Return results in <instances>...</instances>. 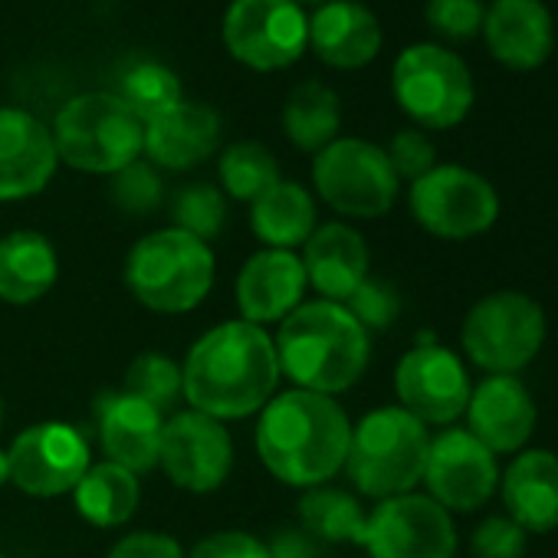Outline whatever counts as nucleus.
I'll return each instance as SVG.
<instances>
[{
	"mask_svg": "<svg viewBox=\"0 0 558 558\" xmlns=\"http://www.w3.org/2000/svg\"><path fill=\"white\" fill-rule=\"evenodd\" d=\"M125 290L135 303L161 316L194 313L214 290L217 256L210 243L165 227L145 233L125 256L122 266Z\"/></svg>",
	"mask_w": 558,
	"mask_h": 558,
	"instance_id": "20e7f679",
	"label": "nucleus"
},
{
	"mask_svg": "<svg viewBox=\"0 0 558 558\" xmlns=\"http://www.w3.org/2000/svg\"><path fill=\"white\" fill-rule=\"evenodd\" d=\"M385 155H388L398 181H411L414 184L430 168H437V148H434V142L421 129H401V132H395V138L388 142Z\"/></svg>",
	"mask_w": 558,
	"mask_h": 558,
	"instance_id": "58836bf2",
	"label": "nucleus"
},
{
	"mask_svg": "<svg viewBox=\"0 0 558 558\" xmlns=\"http://www.w3.org/2000/svg\"><path fill=\"white\" fill-rule=\"evenodd\" d=\"M296 4L303 8V4H313V8H323V4H332V0H296Z\"/></svg>",
	"mask_w": 558,
	"mask_h": 558,
	"instance_id": "c03bdc74",
	"label": "nucleus"
},
{
	"mask_svg": "<svg viewBox=\"0 0 558 558\" xmlns=\"http://www.w3.org/2000/svg\"><path fill=\"white\" fill-rule=\"evenodd\" d=\"M300 522H303V532L316 542L362 545L368 512L362 509L355 493H345L336 486H316V489H306L300 499Z\"/></svg>",
	"mask_w": 558,
	"mask_h": 558,
	"instance_id": "c756f323",
	"label": "nucleus"
},
{
	"mask_svg": "<svg viewBox=\"0 0 558 558\" xmlns=\"http://www.w3.org/2000/svg\"><path fill=\"white\" fill-rule=\"evenodd\" d=\"M184 558H269V545L243 529H220L194 542Z\"/></svg>",
	"mask_w": 558,
	"mask_h": 558,
	"instance_id": "ea45409f",
	"label": "nucleus"
},
{
	"mask_svg": "<svg viewBox=\"0 0 558 558\" xmlns=\"http://www.w3.org/2000/svg\"><path fill=\"white\" fill-rule=\"evenodd\" d=\"M427 496L453 512L483 509L499 489V463L466 427H444L430 437L424 480Z\"/></svg>",
	"mask_w": 558,
	"mask_h": 558,
	"instance_id": "dca6fc26",
	"label": "nucleus"
},
{
	"mask_svg": "<svg viewBox=\"0 0 558 558\" xmlns=\"http://www.w3.org/2000/svg\"><path fill=\"white\" fill-rule=\"evenodd\" d=\"M466 430L496 457L519 453L535 434L538 408L519 375H486L463 411Z\"/></svg>",
	"mask_w": 558,
	"mask_h": 558,
	"instance_id": "a211bd4d",
	"label": "nucleus"
},
{
	"mask_svg": "<svg viewBox=\"0 0 558 558\" xmlns=\"http://www.w3.org/2000/svg\"><path fill=\"white\" fill-rule=\"evenodd\" d=\"M313 53L336 70H362L381 50V24L359 0H332L310 17Z\"/></svg>",
	"mask_w": 558,
	"mask_h": 558,
	"instance_id": "393cba45",
	"label": "nucleus"
},
{
	"mask_svg": "<svg viewBox=\"0 0 558 558\" xmlns=\"http://www.w3.org/2000/svg\"><path fill=\"white\" fill-rule=\"evenodd\" d=\"M499 493L506 515L529 532L558 529V453L545 447L519 450L499 473Z\"/></svg>",
	"mask_w": 558,
	"mask_h": 558,
	"instance_id": "b1692460",
	"label": "nucleus"
},
{
	"mask_svg": "<svg viewBox=\"0 0 558 558\" xmlns=\"http://www.w3.org/2000/svg\"><path fill=\"white\" fill-rule=\"evenodd\" d=\"M266 545H269V558H319L316 538H310L303 529L276 532Z\"/></svg>",
	"mask_w": 558,
	"mask_h": 558,
	"instance_id": "79ce46f5",
	"label": "nucleus"
},
{
	"mask_svg": "<svg viewBox=\"0 0 558 558\" xmlns=\"http://www.w3.org/2000/svg\"><path fill=\"white\" fill-rule=\"evenodd\" d=\"M223 44L256 73L287 70L310 47V17L296 0H233L223 14Z\"/></svg>",
	"mask_w": 558,
	"mask_h": 558,
	"instance_id": "9b49d317",
	"label": "nucleus"
},
{
	"mask_svg": "<svg viewBox=\"0 0 558 558\" xmlns=\"http://www.w3.org/2000/svg\"><path fill=\"white\" fill-rule=\"evenodd\" d=\"M142 122H151L155 116L168 112L171 106H178L184 99L181 93V80L155 60H138L132 63L122 80H119V93H116Z\"/></svg>",
	"mask_w": 558,
	"mask_h": 558,
	"instance_id": "2f4dec72",
	"label": "nucleus"
},
{
	"mask_svg": "<svg viewBox=\"0 0 558 558\" xmlns=\"http://www.w3.org/2000/svg\"><path fill=\"white\" fill-rule=\"evenodd\" d=\"M57 158L86 174H116L142 158L145 122L116 93L73 96L50 125Z\"/></svg>",
	"mask_w": 558,
	"mask_h": 558,
	"instance_id": "423d86ee",
	"label": "nucleus"
},
{
	"mask_svg": "<svg viewBox=\"0 0 558 558\" xmlns=\"http://www.w3.org/2000/svg\"><path fill=\"white\" fill-rule=\"evenodd\" d=\"M345 310L359 319V326L375 336V332H385L395 326V319L401 316V293L395 283L381 276H368L365 283L349 296Z\"/></svg>",
	"mask_w": 558,
	"mask_h": 558,
	"instance_id": "c9c22d12",
	"label": "nucleus"
},
{
	"mask_svg": "<svg viewBox=\"0 0 558 558\" xmlns=\"http://www.w3.org/2000/svg\"><path fill=\"white\" fill-rule=\"evenodd\" d=\"M306 266L296 250H256L236 272L233 300L243 323L259 329L279 326L296 306L306 303Z\"/></svg>",
	"mask_w": 558,
	"mask_h": 558,
	"instance_id": "f3484780",
	"label": "nucleus"
},
{
	"mask_svg": "<svg viewBox=\"0 0 558 558\" xmlns=\"http://www.w3.org/2000/svg\"><path fill=\"white\" fill-rule=\"evenodd\" d=\"M342 129V102L336 89L319 80L300 83L283 106V135L306 155H319L326 145L339 138Z\"/></svg>",
	"mask_w": 558,
	"mask_h": 558,
	"instance_id": "c85d7f7f",
	"label": "nucleus"
},
{
	"mask_svg": "<svg viewBox=\"0 0 558 558\" xmlns=\"http://www.w3.org/2000/svg\"><path fill=\"white\" fill-rule=\"evenodd\" d=\"M187 551L181 548L178 538L165 532H129L122 535L106 558H184Z\"/></svg>",
	"mask_w": 558,
	"mask_h": 558,
	"instance_id": "a19ab883",
	"label": "nucleus"
},
{
	"mask_svg": "<svg viewBox=\"0 0 558 558\" xmlns=\"http://www.w3.org/2000/svg\"><path fill=\"white\" fill-rule=\"evenodd\" d=\"M430 450V427L411 417L404 408H375L352 424L345 473L352 486L368 499H391L414 493L424 480Z\"/></svg>",
	"mask_w": 558,
	"mask_h": 558,
	"instance_id": "39448f33",
	"label": "nucleus"
},
{
	"mask_svg": "<svg viewBox=\"0 0 558 558\" xmlns=\"http://www.w3.org/2000/svg\"><path fill=\"white\" fill-rule=\"evenodd\" d=\"M395 395L398 408H404L421 424L453 427V421H460L470 404L473 381L453 349L424 339L401 355L395 368Z\"/></svg>",
	"mask_w": 558,
	"mask_h": 558,
	"instance_id": "ddd939ff",
	"label": "nucleus"
},
{
	"mask_svg": "<svg viewBox=\"0 0 558 558\" xmlns=\"http://www.w3.org/2000/svg\"><path fill=\"white\" fill-rule=\"evenodd\" d=\"M11 483L37 499H57L76 489L93 466L89 440L70 421H40L14 437L8 447Z\"/></svg>",
	"mask_w": 558,
	"mask_h": 558,
	"instance_id": "4468645a",
	"label": "nucleus"
},
{
	"mask_svg": "<svg viewBox=\"0 0 558 558\" xmlns=\"http://www.w3.org/2000/svg\"><path fill=\"white\" fill-rule=\"evenodd\" d=\"M11 483V457H8V447H0V489Z\"/></svg>",
	"mask_w": 558,
	"mask_h": 558,
	"instance_id": "37998d69",
	"label": "nucleus"
},
{
	"mask_svg": "<svg viewBox=\"0 0 558 558\" xmlns=\"http://www.w3.org/2000/svg\"><path fill=\"white\" fill-rule=\"evenodd\" d=\"M279 378L272 336L243 319L207 329L181 362L184 401L214 421L259 414L276 398Z\"/></svg>",
	"mask_w": 558,
	"mask_h": 558,
	"instance_id": "f257e3e1",
	"label": "nucleus"
},
{
	"mask_svg": "<svg viewBox=\"0 0 558 558\" xmlns=\"http://www.w3.org/2000/svg\"><path fill=\"white\" fill-rule=\"evenodd\" d=\"M171 227L210 243L227 227V194L214 184H187L171 204Z\"/></svg>",
	"mask_w": 558,
	"mask_h": 558,
	"instance_id": "72a5a7b5",
	"label": "nucleus"
},
{
	"mask_svg": "<svg viewBox=\"0 0 558 558\" xmlns=\"http://www.w3.org/2000/svg\"><path fill=\"white\" fill-rule=\"evenodd\" d=\"M300 259L306 266L310 287L319 293V300L342 303V306L372 276V250L365 236L345 220L319 223L313 236L303 243Z\"/></svg>",
	"mask_w": 558,
	"mask_h": 558,
	"instance_id": "4be33fe9",
	"label": "nucleus"
},
{
	"mask_svg": "<svg viewBox=\"0 0 558 558\" xmlns=\"http://www.w3.org/2000/svg\"><path fill=\"white\" fill-rule=\"evenodd\" d=\"M313 187L336 214L349 220H378L395 207L401 181L381 145L345 135L313 158Z\"/></svg>",
	"mask_w": 558,
	"mask_h": 558,
	"instance_id": "1a4fd4ad",
	"label": "nucleus"
},
{
	"mask_svg": "<svg viewBox=\"0 0 558 558\" xmlns=\"http://www.w3.org/2000/svg\"><path fill=\"white\" fill-rule=\"evenodd\" d=\"M391 93L401 112L430 132L457 129L473 102L476 86L470 66L440 44H414L408 47L391 70Z\"/></svg>",
	"mask_w": 558,
	"mask_h": 558,
	"instance_id": "6e6552de",
	"label": "nucleus"
},
{
	"mask_svg": "<svg viewBox=\"0 0 558 558\" xmlns=\"http://www.w3.org/2000/svg\"><path fill=\"white\" fill-rule=\"evenodd\" d=\"M548 319L538 300L519 290H496L470 306L460 326L463 355L486 375H515L545 345Z\"/></svg>",
	"mask_w": 558,
	"mask_h": 558,
	"instance_id": "0eeeda50",
	"label": "nucleus"
},
{
	"mask_svg": "<svg viewBox=\"0 0 558 558\" xmlns=\"http://www.w3.org/2000/svg\"><path fill=\"white\" fill-rule=\"evenodd\" d=\"M453 515L427 493H404L375 502L362 548L368 558H457Z\"/></svg>",
	"mask_w": 558,
	"mask_h": 558,
	"instance_id": "f8f14e48",
	"label": "nucleus"
},
{
	"mask_svg": "<svg viewBox=\"0 0 558 558\" xmlns=\"http://www.w3.org/2000/svg\"><path fill=\"white\" fill-rule=\"evenodd\" d=\"M122 391L148 401L151 408H158L161 414H168L181 398H184V385H181V365L161 352H142L122 381Z\"/></svg>",
	"mask_w": 558,
	"mask_h": 558,
	"instance_id": "473e14b6",
	"label": "nucleus"
},
{
	"mask_svg": "<svg viewBox=\"0 0 558 558\" xmlns=\"http://www.w3.org/2000/svg\"><path fill=\"white\" fill-rule=\"evenodd\" d=\"M411 217L437 240H473L499 220L496 187L473 168L437 165L411 184Z\"/></svg>",
	"mask_w": 558,
	"mask_h": 558,
	"instance_id": "9d476101",
	"label": "nucleus"
},
{
	"mask_svg": "<svg viewBox=\"0 0 558 558\" xmlns=\"http://www.w3.org/2000/svg\"><path fill=\"white\" fill-rule=\"evenodd\" d=\"M352 440L349 411L316 391L290 388L256 414V457L272 480L293 489L326 486L345 470Z\"/></svg>",
	"mask_w": 558,
	"mask_h": 558,
	"instance_id": "f03ea898",
	"label": "nucleus"
},
{
	"mask_svg": "<svg viewBox=\"0 0 558 558\" xmlns=\"http://www.w3.org/2000/svg\"><path fill=\"white\" fill-rule=\"evenodd\" d=\"M424 17L440 40L460 44L483 31L486 4L483 0H427Z\"/></svg>",
	"mask_w": 558,
	"mask_h": 558,
	"instance_id": "e433bc0d",
	"label": "nucleus"
},
{
	"mask_svg": "<svg viewBox=\"0 0 558 558\" xmlns=\"http://www.w3.org/2000/svg\"><path fill=\"white\" fill-rule=\"evenodd\" d=\"M165 414L129 391H106L96 401V434L109 463L145 476L158 470Z\"/></svg>",
	"mask_w": 558,
	"mask_h": 558,
	"instance_id": "aec40b11",
	"label": "nucleus"
},
{
	"mask_svg": "<svg viewBox=\"0 0 558 558\" xmlns=\"http://www.w3.org/2000/svg\"><path fill=\"white\" fill-rule=\"evenodd\" d=\"M0 430H4V398H0Z\"/></svg>",
	"mask_w": 558,
	"mask_h": 558,
	"instance_id": "a18cd8bd",
	"label": "nucleus"
},
{
	"mask_svg": "<svg viewBox=\"0 0 558 558\" xmlns=\"http://www.w3.org/2000/svg\"><path fill=\"white\" fill-rule=\"evenodd\" d=\"M220 148V116L194 99H181L168 112L145 122V158L161 171H187Z\"/></svg>",
	"mask_w": 558,
	"mask_h": 558,
	"instance_id": "5701e85b",
	"label": "nucleus"
},
{
	"mask_svg": "<svg viewBox=\"0 0 558 558\" xmlns=\"http://www.w3.org/2000/svg\"><path fill=\"white\" fill-rule=\"evenodd\" d=\"M109 191H112L116 207L125 210V214H135V217L151 214L165 201V181H161L158 168L142 161V158L132 161L129 168L116 171Z\"/></svg>",
	"mask_w": 558,
	"mask_h": 558,
	"instance_id": "f704fd0d",
	"label": "nucleus"
},
{
	"mask_svg": "<svg viewBox=\"0 0 558 558\" xmlns=\"http://www.w3.org/2000/svg\"><path fill=\"white\" fill-rule=\"evenodd\" d=\"M57 165L50 125L27 109L0 106V201L37 197L53 181Z\"/></svg>",
	"mask_w": 558,
	"mask_h": 558,
	"instance_id": "6ab92c4d",
	"label": "nucleus"
},
{
	"mask_svg": "<svg viewBox=\"0 0 558 558\" xmlns=\"http://www.w3.org/2000/svg\"><path fill=\"white\" fill-rule=\"evenodd\" d=\"M60 279V253L40 230H11L0 236V303L34 306Z\"/></svg>",
	"mask_w": 558,
	"mask_h": 558,
	"instance_id": "a878e982",
	"label": "nucleus"
},
{
	"mask_svg": "<svg viewBox=\"0 0 558 558\" xmlns=\"http://www.w3.org/2000/svg\"><path fill=\"white\" fill-rule=\"evenodd\" d=\"M319 227L316 194L300 181L279 178L266 194L250 204V230L263 246L300 250Z\"/></svg>",
	"mask_w": 558,
	"mask_h": 558,
	"instance_id": "bb28decb",
	"label": "nucleus"
},
{
	"mask_svg": "<svg viewBox=\"0 0 558 558\" xmlns=\"http://www.w3.org/2000/svg\"><path fill=\"white\" fill-rule=\"evenodd\" d=\"M76 512L96 525V529H119L125 525L142 502V480L119 466V463H93L83 480L76 483V489L70 493Z\"/></svg>",
	"mask_w": 558,
	"mask_h": 558,
	"instance_id": "cd10ccee",
	"label": "nucleus"
},
{
	"mask_svg": "<svg viewBox=\"0 0 558 558\" xmlns=\"http://www.w3.org/2000/svg\"><path fill=\"white\" fill-rule=\"evenodd\" d=\"M158 466L178 489L207 496L220 489L233 470V437L223 421L194 408L178 411L165 417Z\"/></svg>",
	"mask_w": 558,
	"mask_h": 558,
	"instance_id": "2eb2a0df",
	"label": "nucleus"
},
{
	"mask_svg": "<svg viewBox=\"0 0 558 558\" xmlns=\"http://www.w3.org/2000/svg\"><path fill=\"white\" fill-rule=\"evenodd\" d=\"M529 535L502 512L483 519L470 535V558H525Z\"/></svg>",
	"mask_w": 558,
	"mask_h": 558,
	"instance_id": "4c0bfd02",
	"label": "nucleus"
},
{
	"mask_svg": "<svg viewBox=\"0 0 558 558\" xmlns=\"http://www.w3.org/2000/svg\"><path fill=\"white\" fill-rule=\"evenodd\" d=\"M279 375L300 391L345 395L355 388L372 362V336L359 319L329 300H310L296 306L272 336Z\"/></svg>",
	"mask_w": 558,
	"mask_h": 558,
	"instance_id": "7ed1b4c3",
	"label": "nucleus"
},
{
	"mask_svg": "<svg viewBox=\"0 0 558 558\" xmlns=\"http://www.w3.org/2000/svg\"><path fill=\"white\" fill-rule=\"evenodd\" d=\"M217 174L227 197L253 204L279 181V161L263 142H233L220 151Z\"/></svg>",
	"mask_w": 558,
	"mask_h": 558,
	"instance_id": "7c9ffc66",
	"label": "nucleus"
},
{
	"mask_svg": "<svg viewBox=\"0 0 558 558\" xmlns=\"http://www.w3.org/2000/svg\"><path fill=\"white\" fill-rule=\"evenodd\" d=\"M0 558H8V555H0Z\"/></svg>",
	"mask_w": 558,
	"mask_h": 558,
	"instance_id": "49530a36",
	"label": "nucleus"
},
{
	"mask_svg": "<svg viewBox=\"0 0 558 558\" xmlns=\"http://www.w3.org/2000/svg\"><path fill=\"white\" fill-rule=\"evenodd\" d=\"M480 34L489 57L512 73L538 70L555 47V21L542 0H493Z\"/></svg>",
	"mask_w": 558,
	"mask_h": 558,
	"instance_id": "412c9836",
	"label": "nucleus"
}]
</instances>
